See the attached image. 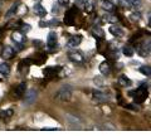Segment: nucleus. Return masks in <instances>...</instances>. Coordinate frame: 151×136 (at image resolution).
Wrapping results in <instances>:
<instances>
[{
    "mask_svg": "<svg viewBox=\"0 0 151 136\" xmlns=\"http://www.w3.org/2000/svg\"><path fill=\"white\" fill-rule=\"evenodd\" d=\"M147 95H149L147 88H146L145 86L139 87L135 92H130V96H134V100H135L136 104H142L146 98H147Z\"/></svg>",
    "mask_w": 151,
    "mask_h": 136,
    "instance_id": "obj_1",
    "label": "nucleus"
},
{
    "mask_svg": "<svg viewBox=\"0 0 151 136\" xmlns=\"http://www.w3.org/2000/svg\"><path fill=\"white\" fill-rule=\"evenodd\" d=\"M70 97H72V90H70L69 87H63L55 96V98L62 100V101H68V100H70Z\"/></svg>",
    "mask_w": 151,
    "mask_h": 136,
    "instance_id": "obj_2",
    "label": "nucleus"
},
{
    "mask_svg": "<svg viewBox=\"0 0 151 136\" xmlns=\"http://www.w3.org/2000/svg\"><path fill=\"white\" fill-rule=\"evenodd\" d=\"M76 13H77V8H72L65 13V17H64V23L67 25H73L74 24V17H76Z\"/></svg>",
    "mask_w": 151,
    "mask_h": 136,
    "instance_id": "obj_3",
    "label": "nucleus"
},
{
    "mask_svg": "<svg viewBox=\"0 0 151 136\" xmlns=\"http://www.w3.org/2000/svg\"><path fill=\"white\" fill-rule=\"evenodd\" d=\"M137 53L141 55V57H146V55H149L150 53V42H144V43L139 44L137 47Z\"/></svg>",
    "mask_w": 151,
    "mask_h": 136,
    "instance_id": "obj_4",
    "label": "nucleus"
},
{
    "mask_svg": "<svg viewBox=\"0 0 151 136\" xmlns=\"http://www.w3.org/2000/svg\"><path fill=\"white\" fill-rule=\"evenodd\" d=\"M1 55H3L4 59H10V58H13L14 55H15V50H14L13 47L5 45V47H4V49H3Z\"/></svg>",
    "mask_w": 151,
    "mask_h": 136,
    "instance_id": "obj_5",
    "label": "nucleus"
},
{
    "mask_svg": "<svg viewBox=\"0 0 151 136\" xmlns=\"http://www.w3.org/2000/svg\"><path fill=\"white\" fill-rule=\"evenodd\" d=\"M68 58L74 63H83L84 62V57L79 52H70L68 54Z\"/></svg>",
    "mask_w": 151,
    "mask_h": 136,
    "instance_id": "obj_6",
    "label": "nucleus"
},
{
    "mask_svg": "<svg viewBox=\"0 0 151 136\" xmlns=\"http://www.w3.org/2000/svg\"><path fill=\"white\" fill-rule=\"evenodd\" d=\"M35 100H37V91H35V90L28 91L27 95H25V98H24L25 104H27V105H32Z\"/></svg>",
    "mask_w": 151,
    "mask_h": 136,
    "instance_id": "obj_7",
    "label": "nucleus"
},
{
    "mask_svg": "<svg viewBox=\"0 0 151 136\" xmlns=\"http://www.w3.org/2000/svg\"><path fill=\"white\" fill-rule=\"evenodd\" d=\"M25 88H27V84H25L24 82H22V83L15 88V91H14V97H15V98L22 97V96L25 93Z\"/></svg>",
    "mask_w": 151,
    "mask_h": 136,
    "instance_id": "obj_8",
    "label": "nucleus"
},
{
    "mask_svg": "<svg viewBox=\"0 0 151 136\" xmlns=\"http://www.w3.org/2000/svg\"><path fill=\"white\" fill-rule=\"evenodd\" d=\"M57 40H58V38H57V34L54 32H50L49 35H48V39H47V45H48L49 48H53V47L57 45Z\"/></svg>",
    "mask_w": 151,
    "mask_h": 136,
    "instance_id": "obj_9",
    "label": "nucleus"
},
{
    "mask_svg": "<svg viewBox=\"0 0 151 136\" xmlns=\"http://www.w3.org/2000/svg\"><path fill=\"white\" fill-rule=\"evenodd\" d=\"M33 10H34V13L37 14L38 17H40V18H43L47 15V10H45V8L43 5H40V4H35L34 8H33Z\"/></svg>",
    "mask_w": 151,
    "mask_h": 136,
    "instance_id": "obj_10",
    "label": "nucleus"
},
{
    "mask_svg": "<svg viewBox=\"0 0 151 136\" xmlns=\"http://www.w3.org/2000/svg\"><path fill=\"white\" fill-rule=\"evenodd\" d=\"M59 67H47L43 69V74L45 77H53L54 74H57V72L59 71Z\"/></svg>",
    "mask_w": 151,
    "mask_h": 136,
    "instance_id": "obj_11",
    "label": "nucleus"
},
{
    "mask_svg": "<svg viewBox=\"0 0 151 136\" xmlns=\"http://www.w3.org/2000/svg\"><path fill=\"white\" fill-rule=\"evenodd\" d=\"M110 33L115 37H124V30L119 25H112L110 27Z\"/></svg>",
    "mask_w": 151,
    "mask_h": 136,
    "instance_id": "obj_12",
    "label": "nucleus"
},
{
    "mask_svg": "<svg viewBox=\"0 0 151 136\" xmlns=\"http://www.w3.org/2000/svg\"><path fill=\"white\" fill-rule=\"evenodd\" d=\"M100 72L102 74H105V76L110 74V72H111V65H110V63H108V62H102L100 64Z\"/></svg>",
    "mask_w": 151,
    "mask_h": 136,
    "instance_id": "obj_13",
    "label": "nucleus"
},
{
    "mask_svg": "<svg viewBox=\"0 0 151 136\" xmlns=\"http://www.w3.org/2000/svg\"><path fill=\"white\" fill-rule=\"evenodd\" d=\"M81 42H82V37L81 35H74L68 40V45L69 47H77V45L81 44Z\"/></svg>",
    "mask_w": 151,
    "mask_h": 136,
    "instance_id": "obj_14",
    "label": "nucleus"
},
{
    "mask_svg": "<svg viewBox=\"0 0 151 136\" xmlns=\"http://www.w3.org/2000/svg\"><path fill=\"white\" fill-rule=\"evenodd\" d=\"M92 33H93V35L96 37L97 39H103V38H105V33H103V30L101 29L100 27H94Z\"/></svg>",
    "mask_w": 151,
    "mask_h": 136,
    "instance_id": "obj_15",
    "label": "nucleus"
},
{
    "mask_svg": "<svg viewBox=\"0 0 151 136\" xmlns=\"http://www.w3.org/2000/svg\"><path fill=\"white\" fill-rule=\"evenodd\" d=\"M119 83L121 84L122 87H129V86H131V84H132L131 79L127 78L126 76H121V77L119 78Z\"/></svg>",
    "mask_w": 151,
    "mask_h": 136,
    "instance_id": "obj_16",
    "label": "nucleus"
},
{
    "mask_svg": "<svg viewBox=\"0 0 151 136\" xmlns=\"http://www.w3.org/2000/svg\"><path fill=\"white\" fill-rule=\"evenodd\" d=\"M13 39L15 40V43H24L25 37L20 32H15V33L13 34Z\"/></svg>",
    "mask_w": 151,
    "mask_h": 136,
    "instance_id": "obj_17",
    "label": "nucleus"
},
{
    "mask_svg": "<svg viewBox=\"0 0 151 136\" xmlns=\"http://www.w3.org/2000/svg\"><path fill=\"white\" fill-rule=\"evenodd\" d=\"M0 73L3 76H8L10 73V67H9L8 63H0Z\"/></svg>",
    "mask_w": 151,
    "mask_h": 136,
    "instance_id": "obj_18",
    "label": "nucleus"
},
{
    "mask_svg": "<svg viewBox=\"0 0 151 136\" xmlns=\"http://www.w3.org/2000/svg\"><path fill=\"white\" fill-rule=\"evenodd\" d=\"M122 53H124L126 57H132V55H134V53H135V49L132 48L131 45H125L124 49H122Z\"/></svg>",
    "mask_w": 151,
    "mask_h": 136,
    "instance_id": "obj_19",
    "label": "nucleus"
},
{
    "mask_svg": "<svg viewBox=\"0 0 151 136\" xmlns=\"http://www.w3.org/2000/svg\"><path fill=\"white\" fill-rule=\"evenodd\" d=\"M18 8H19V3H15V4H13L12 5V8L8 10V13H6V18H12L14 14L17 13V10H18Z\"/></svg>",
    "mask_w": 151,
    "mask_h": 136,
    "instance_id": "obj_20",
    "label": "nucleus"
},
{
    "mask_svg": "<svg viewBox=\"0 0 151 136\" xmlns=\"http://www.w3.org/2000/svg\"><path fill=\"white\" fill-rule=\"evenodd\" d=\"M140 72L142 73L144 76L150 77V74H151V68H150V65H142V67H140Z\"/></svg>",
    "mask_w": 151,
    "mask_h": 136,
    "instance_id": "obj_21",
    "label": "nucleus"
},
{
    "mask_svg": "<svg viewBox=\"0 0 151 136\" xmlns=\"http://www.w3.org/2000/svg\"><path fill=\"white\" fill-rule=\"evenodd\" d=\"M94 100H97V101H106L108 100L107 96L105 95V93H102V92H94Z\"/></svg>",
    "mask_w": 151,
    "mask_h": 136,
    "instance_id": "obj_22",
    "label": "nucleus"
},
{
    "mask_svg": "<svg viewBox=\"0 0 151 136\" xmlns=\"http://www.w3.org/2000/svg\"><path fill=\"white\" fill-rule=\"evenodd\" d=\"M119 4H120V5H121L122 8H127V9L134 6V5H132V3L130 1V0H119Z\"/></svg>",
    "mask_w": 151,
    "mask_h": 136,
    "instance_id": "obj_23",
    "label": "nucleus"
},
{
    "mask_svg": "<svg viewBox=\"0 0 151 136\" xmlns=\"http://www.w3.org/2000/svg\"><path fill=\"white\" fill-rule=\"evenodd\" d=\"M103 19H105L106 22H108V23H116L117 22V17L112 15V14H106Z\"/></svg>",
    "mask_w": 151,
    "mask_h": 136,
    "instance_id": "obj_24",
    "label": "nucleus"
},
{
    "mask_svg": "<svg viewBox=\"0 0 151 136\" xmlns=\"http://www.w3.org/2000/svg\"><path fill=\"white\" fill-rule=\"evenodd\" d=\"M102 6H103V9H105V10H107V12H112V10H113V4L110 3V1H103Z\"/></svg>",
    "mask_w": 151,
    "mask_h": 136,
    "instance_id": "obj_25",
    "label": "nucleus"
},
{
    "mask_svg": "<svg viewBox=\"0 0 151 136\" xmlns=\"http://www.w3.org/2000/svg\"><path fill=\"white\" fill-rule=\"evenodd\" d=\"M10 116H13V110H8L6 112H3V114L0 115V117H1L3 120H5V117L8 119V117H10Z\"/></svg>",
    "mask_w": 151,
    "mask_h": 136,
    "instance_id": "obj_26",
    "label": "nucleus"
},
{
    "mask_svg": "<svg viewBox=\"0 0 151 136\" xmlns=\"http://www.w3.org/2000/svg\"><path fill=\"white\" fill-rule=\"evenodd\" d=\"M84 9L88 12V13H91L93 10V6H92V3H86L84 4Z\"/></svg>",
    "mask_w": 151,
    "mask_h": 136,
    "instance_id": "obj_27",
    "label": "nucleus"
},
{
    "mask_svg": "<svg viewBox=\"0 0 151 136\" xmlns=\"http://www.w3.org/2000/svg\"><path fill=\"white\" fill-rule=\"evenodd\" d=\"M20 25H22V22H14L12 24H9L8 28H19Z\"/></svg>",
    "mask_w": 151,
    "mask_h": 136,
    "instance_id": "obj_28",
    "label": "nucleus"
},
{
    "mask_svg": "<svg viewBox=\"0 0 151 136\" xmlns=\"http://www.w3.org/2000/svg\"><path fill=\"white\" fill-rule=\"evenodd\" d=\"M20 28H22V32H29V30H30V25H28V24H23V23H22Z\"/></svg>",
    "mask_w": 151,
    "mask_h": 136,
    "instance_id": "obj_29",
    "label": "nucleus"
},
{
    "mask_svg": "<svg viewBox=\"0 0 151 136\" xmlns=\"http://www.w3.org/2000/svg\"><path fill=\"white\" fill-rule=\"evenodd\" d=\"M131 19H132V20H139V19H140V14H139V13L131 14Z\"/></svg>",
    "mask_w": 151,
    "mask_h": 136,
    "instance_id": "obj_30",
    "label": "nucleus"
},
{
    "mask_svg": "<svg viewBox=\"0 0 151 136\" xmlns=\"http://www.w3.org/2000/svg\"><path fill=\"white\" fill-rule=\"evenodd\" d=\"M53 25H58V20H50L47 23V27H53Z\"/></svg>",
    "mask_w": 151,
    "mask_h": 136,
    "instance_id": "obj_31",
    "label": "nucleus"
},
{
    "mask_svg": "<svg viewBox=\"0 0 151 136\" xmlns=\"http://www.w3.org/2000/svg\"><path fill=\"white\" fill-rule=\"evenodd\" d=\"M58 4H59V5L65 6V5H68V4H69V0H58Z\"/></svg>",
    "mask_w": 151,
    "mask_h": 136,
    "instance_id": "obj_32",
    "label": "nucleus"
},
{
    "mask_svg": "<svg viewBox=\"0 0 151 136\" xmlns=\"http://www.w3.org/2000/svg\"><path fill=\"white\" fill-rule=\"evenodd\" d=\"M130 1L132 3V5H140L141 4V0H130Z\"/></svg>",
    "mask_w": 151,
    "mask_h": 136,
    "instance_id": "obj_33",
    "label": "nucleus"
},
{
    "mask_svg": "<svg viewBox=\"0 0 151 136\" xmlns=\"http://www.w3.org/2000/svg\"><path fill=\"white\" fill-rule=\"evenodd\" d=\"M39 25H40L42 28H44V27H47V22H40V23H39Z\"/></svg>",
    "mask_w": 151,
    "mask_h": 136,
    "instance_id": "obj_34",
    "label": "nucleus"
},
{
    "mask_svg": "<svg viewBox=\"0 0 151 136\" xmlns=\"http://www.w3.org/2000/svg\"><path fill=\"white\" fill-rule=\"evenodd\" d=\"M43 130H52V131H54V130H57L55 127H45V129H43Z\"/></svg>",
    "mask_w": 151,
    "mask_h": 136,
    "instance_id": "obj_35",
    "label": "nucleus"
},
{
    "mask_svg": "<svg viewBox=\"0 0 151 136\" xmlns=\"http://www.w3.org/2000/svg\"><path fill=\"white\" fill-rule=\"evenodd\" d=\"M1 35H3V33H1V30H0V38H1Z\"/></svg>",
    "mask_w": 151,
    "mask_h": 136,
    "instance_id": "obj_36",
    "label": "nucleus"
},
{
    "mask_svg": "<svg viewBox=\"0 0 151 136\" xmlns=\"http://www.w3.org/2000/svg\"><path fill=\"white\" fill-rule=\"evenodd\" d=\"M38 1H40V0H38Z\"/></svg>",
    "mask_w": 151,
    "mask_h": 136,
    "instance_id": "obj_37",
    "label": "nucleus"
}]
</instances>
